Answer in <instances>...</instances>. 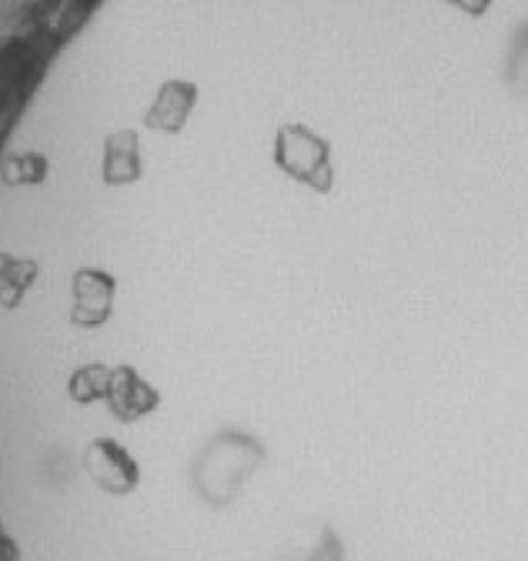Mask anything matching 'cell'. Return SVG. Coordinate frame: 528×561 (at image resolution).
<instances>
[{"mask_svg": "<svg viewBox=\"0 0 528 561\" xmlns=\"http://www.w3.org/2000/svg\"><path fill=\"white\" fill-rule=\"evenodd\" d=\"M84 461H88L91 478L104 491H111V495H127V491L138 484V465H135V458H130L120 445L107 442V438L94 442L88 448V458Z\"/></svg>", "mask_w": 528, "mask_h": 561, "instance_id": "7a4b0ae2", "label": "cell"}, {"mask_svg": "<svg viewBox=\"0 0 528 561\" xmlns=\"http://www.w3.org/2000/svg\"><path fill=\"white\" fill-rule=\"evenodd\" d=\"M257 458L261 451L251 438H241V435L215 438V445L194 465V484L211 505H225L234 499L241 481L254 471Z\"/></svg>", "mask_w": 528, "mask_h": 561, "instance_id": "6da1fadb", "label": "cell"}, {"mask_svg": "<svg viewBox=\"0 0 528 561\" xmlns=\"http://www.w3.org/2000/svg\"><path fill=\"white\" fill-rule=\"evenodd\" d=\"M311 561H338V551H332V548L324 545V548H321V551H318V554H314Z\"/></svg>", "mask_w": 528, "mask_h": 561, "instance_id": "3957f363", "label": "cell"}]
</instances>
